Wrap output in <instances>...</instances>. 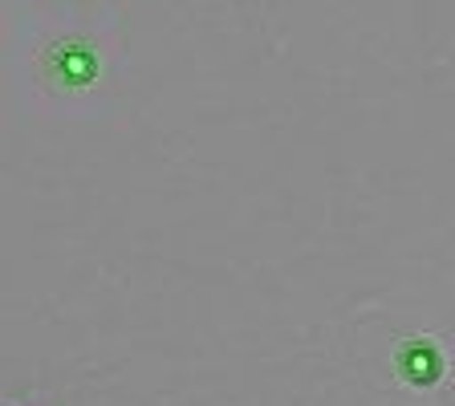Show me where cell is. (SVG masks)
I'll list each match as a JSON object with an SVG mask.
<instances>
[{"label": "cell", "mask_w": 455, "mask_h": 406, "mask_svg": "<svg viewBox=\"0 0 455 406\" xmlns=\"http://www.w3.org/2000/svg\"><path fill=\"white\" fill-rule=\"evenodd\" d=\"M106 74L102 49L90 37H53L37 53V77L53 94H85Z\"/></svg>", "instance_id": "6da1fadb"}, {"label": "cell", "mask_w": 455, "mask_h": 406, "mask_svg": "<svg viewBox=\"0 0 455 406\" xmlns=\"http://www.w3.org/2000/svg\"><path fill=\"white\" fill-rule=\"evenodd\" d=\"M447 350L435 333H407L395 346V378L415 394H431L447 382Z\"/></svg>", "instance_id": "7a4b0ae2"}, {"label": "cell", "mask_w": 455, "mask_h": 406, "mask_svg": "<svg viewBox=\"0 0 455 406\" xmlns=\"http://www.w3.org/2000/svg\"><path fill=\"white\" fill-rule=\"evenodd\" d=\"M9 406H17V402H9Z\"/></svg>", "instance_id": "3957f363"}]
</instances>
